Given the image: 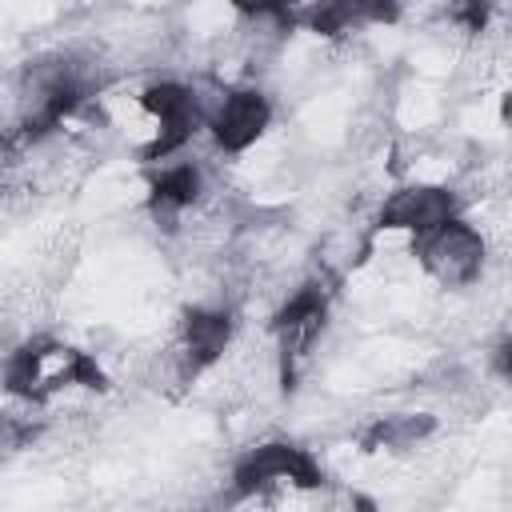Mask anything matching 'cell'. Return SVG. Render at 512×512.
I'll list each match as a JSON object with an SVG mask.
<instances>
[{"mask_svg":"<svg viewBox=\"0 0 512 512\" xmlns=\"http://www.w3.org/2000/svg\"><path fill=\"white\" fill-rule=\"evenodd\" d=\"M104 384H108V376L96 364V356H88L64 340H52V336H36V340L20 344L4 364V388L32 404H40L64 388H104Z\"/></svg>","mask_w":512,"mask_h":512,"instance_id":"1","label":"cell"},{"mask_svg":"<svg viewBox=\"0 0 512 512\" xmlns=\"http://www.w3.org/2000/svg\"><path fill=\"white\" fill-rule=\"evenodd\" d=\"M412 252L420 260V268L440 288H468V284H476L480 272H484V260H488L484 236L464 216H452L448 224L416 236L412 240Z\"/></svg>","mask_w":512,"mask_h":512,"instance_id":"2","label":"cell"},{"mask_svg":"<svg viewBox=\"0 0 512 512\" xmlns=\"http://www.w3.org/2000/svg\"><path fill=\"white\" fill-rule=\"evenodd\" d=\"M276 484L320 488L324 468L308 448H300L292 440H264V444L248 448L232 468V496H256Z\"/></svg>","mask_w":512,"mask_h":512,"instance_id":"3","label":"cell"},{"mask_svg":"<svg viewBox=\"0 0 512 512\" xmlns=\"http://www.w3.org/2000/svg\"><path fill=\"white\" fill-rule=\"evenodd\" d=\"M140 104H144V112L156 124L152 140L140 148V160H148V164H160V160L176 156L192 140V132L200 128V120H204V108H200L196 92L188 84H176V80L148 84L140 92Z\"/></svg>","mask_w":512,"mask_h":512,"instance_id":"4","label":"cell"},{"mask_svg":"<svg viewBox=\"0 0 512 512\" xmlns=\"http://www.w3.org/2000/svg\"><path fill=\"white\" fill-rule=\"evenodd\" d=\"M328 320V288L320 280H308L300 284L284 304L280 312L272 316V332L280 340V360H284V384H292L296 376V364L312 352L320 328Z\"/></svg>","mask_w":512,"mask_h":512,"instance_id":"5","label":"cell"},{"mask_svg":"<svg viewBox=\"0 0 512 512\" xmlns=\"http://www.w3.org/2000/svg\"><path fill=\"white\" fill-rule=\"evenodd\" d=\"M452 216H460V196L444 184H404L380 204V224L412 232V240L448 224Z\"/></svg>","mask_w":512,"mask_h":512,"instance_id":"6","label":"cell"},{"mask_svg":"<svg viewBox=\"0 0 512 512\" xmlns=\"http://www.w3.org/2000/svg\"><path fill=\"white\" fill-rule=\"evenodd\" d=\"M268 124H272V104H268V96L260 88H232L208 112V132H212L220 152L252 148L264 136Z\"/></svg>","mask_w":512,"mask_h":512,"instance_id":"7","label":"cell"},{"mask_svg":"<svg viewBox=\"0 0 512 512\" xmlns=\"http://www.w3.org/2000/svg\"><path fill=\"white\" fill-rule=\"evenodd\" d=\"M232 312L224 308H188L180 320V336H176V364L184 380H196L204 368H212L224 348L232 344Z\"/></svg>","mask_w":512,"mask_h":512,"instance_id":"8","label":"cell"},{"mask_svg":"<svg viewBox=\"0 0 512 512\" xmlns=\"http://www.w3.org/2000/svg\"><path fill=\"white\" fill-rule=\"evenodd\" d=\"M200 188H204V176L192 160H176V164H164L160 172H152L148 180V208L156 220H176L184 208H192L200 200Z\"/></svg>","mask_w":512,"mask_h":512,"instance_id":"9","label":"cell"},{"mask_svg":"<svg viewBox=\"0 0 512 512\" xmlns=\"http://www.w3.org/2000/svg\"><path fill=\"white\" fill-rule=\"evenodd\" d=\"M432 432H436V420L428 412H392V416H376L364 428L360 444L364 452H404L428 440Z\"/></svg>","mask_w":512,"mask_h":512,"instance_id":"10","label":"cell"},{"mask_svg":"<svg viewBox=\"0 0 512 512\" xmlns=\"http://www.w3.org/2000/svg\"><path fill=\"white\" fill-rule=\"evenodd\" d=\"M36 424L32 420H24V416H16V412H0V452H20V448H28L32 440H36Z\"/></svg>","mask_w":512,"mask_h":512,"instance_id":"11","label":"cell"}]
</instances>
